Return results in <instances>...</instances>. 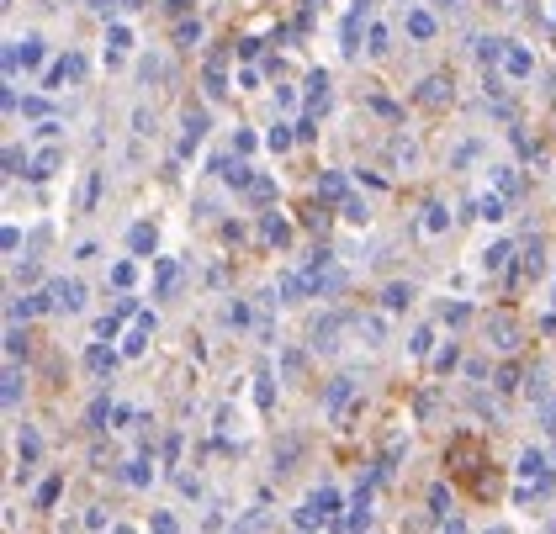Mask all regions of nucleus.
Segmentation results:
<instances>
[{
    "label": "nucleus",
    "mask_w": 556,
    "mask_h": 534,
    "mask_svg": "<svg viewBox=\"0 0 556 534\" xmlns=\"http://www.w3.org/2000/svg\"><path fill=\"white\" fill-rule=\"evenodd\" d=\"M207 132V111H186V138H181V154H191Z\"/></svg>",
    "instance_id": "f257e3e1"
},
{
    "label": "nucleus",
    "mask_w": 556,
    "mask_h": 534,
    "mask_svg": "<svg viewBox=\"0 0 556 534\" xmlns=\"http://www.w3.org/2000/svg\"><path fill=\"white\" fill-rule=\"evenodd\" d=\"M85 69V64H80V53H69V59H59V64H53V69H48V90H59V85L64 80H74V74H80Z\"/></svg>",
    "instance_id": "f03ea898"
},
{
    "label": "nucleus",
    "mask_w": 556,
    "mask_h": 534,
    "mask_svg": "<svg viewBox=\"0 0 556 534\" xmlns=\"http://www.w3.org/2000/svg\"><path fill=\"white\" fill-rule=\"evenodd\" d=\"M53 297L74 312V307H85V286H80V281H59V286H53Z\"/></svg>",
    "instance_id": "7ed1b4c3"
},
{
    "label": "nucleus",
    "mask_w": 556,
    "mask_h": 534,
    "mask_svg": "<svg viewBox=\"0 0 556 534\" xmlns=\"http://www.w3.org/2000/svg\"><path fill=\"white\" fill-rule=\"evenodd\" d=\"M59 159H64V154H59V148H43V154H37V159H32V169H27V175H32V180H43V175H53V169H59Z\"/></svg>",
    "instance_id": "20e7f679"
},
{
    "label": "nucleus",
    "mask_w": 556,
    "mask_h": 534,
    "mask_svg": "<svg viewBox=\"0 0 556 534\" xmlns=\"http://www.w3.org/2000/svg\"><path fill=\"white\" fill-rule=\"evenodd\" d=\"M127 244H133V254H148V249H154V227H144V223H138Z\"/></svg>",
    "instance_id": "39448f33"
},
{
    "label": "nucleus",
    "mask_w": 556,
    "mask_h": 534,
    "mask_svg": "<svg viewBox=\"0 0 556 534\" xmlns=\"http://www.w3.org/2000/svg\"><path fill=\"white\" fill-rule=\"evenodd\" d=\"M196 37H202V22H196V16H191V22H181V27H175V43H181V48H191Z\"/></svg>",
    "instance_id": "423d86ee"
},
{
    "label": "nucleus",
    "mask_w": 556,
    "mask_h": 534,
    "mask_svg": "<svg viewBox=\"0 0 556 534\" xmlns=\"http://www.w3.org/2000/svg\"><path fill=\"white\" fill-rule=\"evenodd\" d=\"M408 32H413V37H429V32H435V16L413 11V16H408Z\"/></svg>",
    "instance_id": "0eeeda50"
},
{
    "label": "nucleus",
    "mask_w": 556,
    "mask_h": 534,
    "mask_svg": "<svg viewBox=\"0 0 556 534\" xmlns=\"http://www.w3.org/2000/svg\"><path fill=\"white\" fill-rule=\"evenodd\" d=\"M498 53H503V43H498V37H482V43H477V59H482V64H493Z\"/></svg>",
    "instance_id": "6e6552de"
},
{
    "label": "nucleus",
    "mask_w": 556,
    "mask_h": 534,
    "mask_svg": "<svg viewBox=\"0 0 556 534\" xmlns=\"http://www.w3.org/2000/svg\"><path fill=\"white\" fill-rule=\"evenodd\" d=\"M413 302V286H387V307H408Z\"/></svg>",
    "instance_id": "1a4fd4ad"
},
{
    "label": "nucleus",
    "mask_w": 556,
    "mask_h": 534,
    "mask_svg": "<svg viewBox=\"0 0 556 534\" xmlns=\"http://www.w3.org/2000/svg\"><path fill=\"white\" fill-rule=\"evenodd\" d=\"M493 333H498L493 344H503V349H514V323H508V318H498V323H493Z\"/></svg>",
    "instance_id": "9d476101"
},
{
    "label": "nucleus",
    "mask_w": 556,
    "mask_h": 534,
    "mask_svg": "<svg viewBox=\"0 0 556 534\" xmlns=\"http://www.w3.org/2000/svg\"><path fill=\"white\" fill-rule=\"evenodd\" d=\"M520 471H524V476H545V461H541V450H530V455H524V461H520Z\"/></svg>",
    "instance_id": "9b49d317"
},
{
    "label": "nucleus",
    "mask_w": 556,
    "mask_h": 534,
    "mask_svg": "<svg viewBox=\"0 0 556 534\" xmlns=\"http://www.w3.org/2000/svg\"><path fill=\"white\" fill-rule=\"evenodd\" d=\"M265 233H270V238H276V244H286V238H291V227H286V223H281V217H265Z\"/></svg>",
    "instance_id": "f8f14e48"
},
{
    "label": "nucleus",
    "mask_w": 556,
    "mask_h": 534,
    "mask_svg": "<svg viewBox=\"0 0 556 534\" xmlns=\"http://www.w3.org/2000/svg\"><path fill=\"white\" fill-rule=\"evenodd\" d=\"M318 190H324V196H345V180H339V175H324V180H318Z\"/></svg>",
    "instance_id": "ddd939ff"
},
{
    "label": "nucleus",
    "mask_w": 556,
    "mask_h": 534,
    "mask_svg": "<svg viewBox=\"0 0 556 534\" xmlns=\"http://www.w3.org/2000/svg\"><path fill=\"white\" fill-rule=\"evenodd\" d=\"M508 69H514V74H530V53H520V48H514V53H508Z\"/></svg>",
    "instance_id": "4468645a"
},
{
    "label": "nucleus",
    "mask_w": 556,
    "mask_h": 534,
    "mask_svg": "<svg viewBox=\"0 0 556 534\" xmlns=\"http://www.w3.org/2000/svg\"><path fill=\"white\" fill-rule=\"evenodd\" d=\"M345 397H350V381H334V386H328V407H339Z\"/></svg>",
    "instance_id": "2eb2a0df"
},
{
    "label": "nucleus",
    "mask_w": 556,
    "mask_h": 534,
    "mask_svg": "<svg viewBox=\"0 0 556 534\" xmlns=\"http://www.w3.org/2000/svg\"><path fill=\"white\" fill-rule=\"evenodd\" d=\"M138 74H144V80H159V74H165V64H159V59H144V64H138Z\"/></svg>",
    "instance_id": "dca6fc26"
},
{
    "label": "nucleus",
    "mask_w": 556,
    "mask_h": 534,
    "mask_svg": "<svg viewBox=\"0 0 556 534\" xmlns=\"http://www.w3.org/2000/svg\"><path fill=\"white\" fill-rule=\"evenodd\" d=\"M111 48H133V32H127V27H111Z\"/></svg>",
    "instance_id": "f3484780"
},
{
    "label": "nucleus",
    "mask_w": 556,
    "mask_h": 534,
    "mask_svg": "<svg viewBox=\"0 0 556 534\" xmlns=\"http://www.w3.org/2000/svg\"><path fill=\"white\" fill-rule=\"evenodd\" d=\"M424 227H429V233H440V227H445V212H440V206H429V217H424Z\"/></svg>",
    "instance_id": "a211bd4d"
},
{
    "label": "nucleus",
    "mask_w": 556,
    "mask_h": 534,
    "mask_svg": "<svg viewBox=\"0 0 556 534\" xmlns=\"http://www.w3.org/2000/svg\"><path fill=\"white\" fill-rule=\"evenodd\" d=\"M440 85H445V80H424L419 95H424V101H440ZM445 90H450V85H445Z\"/></svg>",
    "instance_id": "6ab92c4d"
},
{
    "label": "nucleus",
    "mask_w": 556,
    "mask_h": 534,
    "mask_svg": "<svg viewBox=\"0 0 556 534\" xmlns=\"http://www.w3.org/2000/svg\"><path fill=\"white\" fill-rule=\"evenodd\" d=\"M503 254H508V244H493V249H487V270H498V265H503Z\"/></svg>",
    "instance_id": "aec40b11"
},
{
    "label": "nucleus",
    "mask_w": 556,
    "mask_h": 534,
    "mask_svg": "<svg viewBox=\"0 0 556 534\" xmlns=\"http://www.w3.org/2000/svg\"><path fill=\"white\" fill-rule=\"evenodd\" d=\"M186 6H191V0H169V11H175V16H181V11H186Z\"/></svg>",
    "instance_id": "412c9836"
},
{
    "label": "nucleus",
    "mask_w": 556,
    "mask_h": 534,
    "mask_svg": "<svg viewBox=\"0 0 556 534\" xmlns=\"http://www.w3.org/2000/svg\"><path fill=\"white\" fill-rule=\"evenodd\" d=\"M493 534H503V529H493Z\"/></svg>",
    "instance_id": "4be33fe9"
}]
</instances>
